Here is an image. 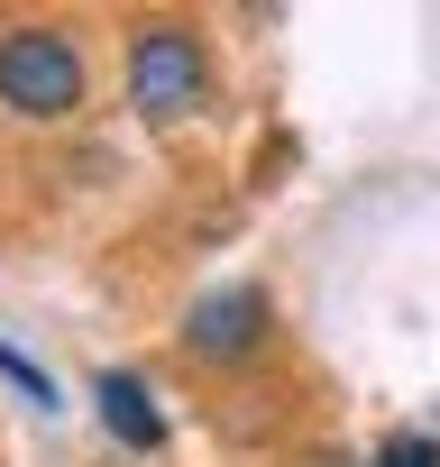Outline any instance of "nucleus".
Segmentation results:
<instances>
[{"instance_id": "1", "label": "nucleus", "mask_w": 440, "mask_h": 467, "mask_svg": "<svg viewBox=\"0 0 440 467\" xmlns=\"http://www.w3.org/2000/svg\"><path fill=\"white\" fill-rule=\"evenodd\" d=\"M120 83H129L138 129H183L211 101V47H202V28L193 19H138L129 56H120Z\"/></svg>"}, {"instance_id": "2", "label": "nucleus", "mask_w": 440, "mask_h": 467, "mask_svg": "<svg viewBox=\"0 0 440 467\" xmlns=\"http://www.w3.org/2000/svg\"><path fill=\"white\" fill-rule=\"evenodd\" d=\"M83 83H92V74H83V47H74L65 28H47V19L0 28V110L56 129V119L83 110Z\"/></svg>"}, {"instance_id": "3", "label": "nucleus", "mask_w": 440, "mask_h": 467, "mask_svg": "<svg viewBox=\"0 0 440 467\" xmlns=\"http://www.w3.org/2000/svg\"><path fill=\"white\" fill-rule=\"evenodd\" d=\"M267 339H276V303H267L257 285H220V294H202V303L183 312V348H193L202 367H248Z\"/></svg>"}, {"instance_id": "4", "label": "nucleus", "mask_w": 440, "mask_h": 467, "mask_svg": "<svg viewBox=\"0 0 440 467\" xmlns=\"http://www.w3.org/2000/svg\"><path fill=\"white\" fill-rule=\"evenodd\" d=\"M92 412H101V431H110L129 458H156V449H165V403H156V385H147L138 367H101V376H92Z\"/></svg>"}, {"instance_id": "5", "label": "nucleus", "mask_w": 440, "mask_h": 467, "mask_svg": "<svg viewBox=\"0 0 440 467\" xmlns=\"http://www.w3.org/2000/svg\"><path fill=\"white\" fill-rule=\"evenodd\" d=\"M376 467H440V440L431 431H385L376 440Z\"/></svg>"}, {"instance_id": "6", "label": "nucleus", "mask_w": 440, "mask_h": 467, "mask_svg": "<svg viewBox=\"0 0 440 467\" xmlns=\"http://www.w3.org/2000/svg\"><path fill=\"white\" fill-rule=\"evenodd\" d=\"M0 376H10V385H19V394H28V403H47V412H56V376H47V367H37V358H19V348H10V339H0Z\"/></svg>"}, {"instance_id": "7", "label": "nucleus", "mask_w": 440, "mask_h": 467, "mask_svg": "<svg viewBox=\"0 0 440 467\" xmlns=\"http://www.w3.org/2000/svg\"><path fill=\"white\" fill-rule=\"evenodd\" d=\"M312 467H376V458H349V449H321Z\"/></svg>"}]
</instances>
